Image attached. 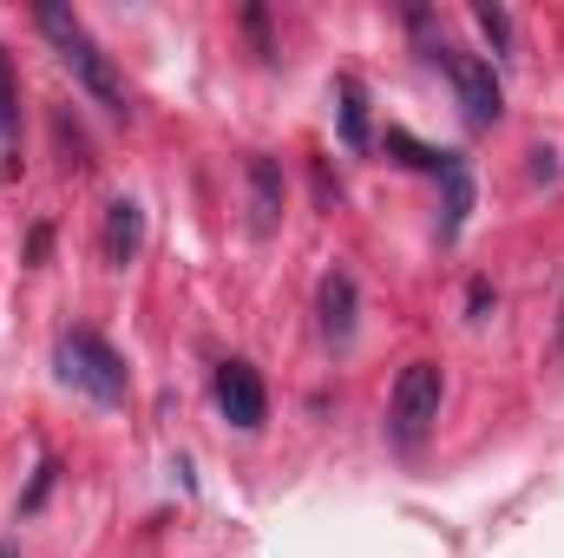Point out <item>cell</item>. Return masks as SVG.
Returning <instances> with one entry per match:
<instances>
[{
    "instance_id": "1",
    "label": "cell",
    "mask_w": 564,
    "mask_h": 558,
    "mask_svg": "<svg viewBox=\"0 0 564 558\" xmlns=\"http://www.w3.org/2000/svg\"><path fill=\"white\" fill-rule=\"evenodd\" d=\"M33 20H40V33L53 40V53L66 60V73H73V79H79V86H86L106 112H126V86H119L112 60L99 53V40L79 26V13H66V7H40Z\"/></svg>"
},
{
    "instance_id": "2",
    "label": "cell",
    "mask_w": 564,
    "mask_h": 558,
    "mask_svg": "<svg viewBox=\"0 0 564 558\" xmlns=\"http://www.w3.org/2000/svg\"><path fill=\"white\" fill-rule=\"evenodd\" d=\"M59 375H66L73 388H86L93 401H106V408L126 401V362H119L93 329H73V335L59 342Z\"/></svg>"
},
{
    "instance_id": "3",
    "label": "cell",
    "mask_w": 564,
    "mask_h": 558,
    "mask_svg": "<svg viewBox=\"0 0 564 558\" xmlns=\"http://www.w3.org/2000/svg\"><path fill=\"white\" fill-rule=\"evenodd\" d=\"M440 395H446V382H440L433 362H408V368H401L394 401H388V415H394V440H401V447L426 440V427L440 420Z\"/></svg>"
},
{
    "instance_id": "4",
    "label": "cell",
    "mask_w": 564,
    "mask_h": 558,
    "mask_svg": "<svg viewBox=\"0 0 564 558\" xmlns=\"http://www.w3.org/2000/svg\"><path fill=\"white\" fill-rule=\"evenodd\" d=\"M433 60L446 66V79H453V93H459L466 119H473V126H499V112H506V93H499L492 66H486L479 53H466V46H433Z\"/></svg>"
},
{
    "instance_id": "5",
    "label": "cell",
    "mask_w": 564,
    "mask_h": 558,
    "mask_svg": "<svg viewBox=\"0 0 564 558\" xmlns=\"http://www.w3.org/2000/svg\"><path fill=\"white\" fill-rule=\"evenodd\" d=\"M217 408H224V420H230L237 433H257V427L270 420L263 375H257L250 362H224V368H217Z\"/></svg>"
},
{
    "instance_id": "6",
    "label": "cell",
    "mask_w": 564,
    "mask_h": 558,
    "mask_svg": "<svg viewBox=\"0 0 564 558\" xmlns=\"http://www.w3.org/2000/svg\"><path fill=\"white\" fill-rule=\"evenodd\" d=\"M440 184H446V217H440V237L453 244L466 230V211H473V171L459 151H440Z\"/></svg>"
},
{
    "instance_id": "7",
    "label": "cell",
    "mask_w": 564,
    "mask_h": 558,
    "mask_svg": "<svg viewBox=\"0 0 564 558\" xmlns=\"http://www.w3.org/2000/svg\"><path fill=\"white\" fill-rule=\"evenodd\" d=\"M139 250H144V204H132V197H112V211H106V257L126 270Z\"/></svg>"
},
{
    "instance_id": "8",
    "label": "cell",
    "mask_w": 564,
    "mask_h": 558,
    "mask_svg": "<svg viewBox=\"0 0 564 558\" xmlns=\"http://www.w3.org/2000/svg\"><path fill=\"white\" fill-rule=\"evenodd\" d=\"M282 217V171L270 158H250V230L270 237Z\"/></svg>"
},
{
    "instance_id": "9",
    "label": "cell",
    "mask_w": 564,
    "mask_h": 558,
    "mask_svg": "<svg viewBox=\"0 0 564 558\" xmlns=\"http://www.w3.org/2000/svg\"><path fill=\"white\" fill-rule=\"evenodd\" d=\"M322 335L328 342H348L355 335V277L348 270H335V277L322 282Z\"/></svg>"
},
{
    "instance_id": "10",
    "label": "cell",
    "mask_w": 564,
    "mask_h": 558,
    "mask_svg": "<svg viewBox=\"0 0 564 558\" xmlns=\"http://www.w3.org/2000/svg\"><path fill=\"white\" fill-rule=\"evenodd\" d=\"M341 144L348 151H368V99H361V79H341Z\"/></svg>"
},
{
    "instance_id": "11",
    "label": "cell",
    "mask_w": 564,
    "mask_h": 558,
    "mask_svg": "<svg viewBox=\"0 0 564 558\" xmlns=\"http://www.w3.org/2000/svg\"><path fill=\"white\" fill-rule=\"evenodd\" d=\"M388 151H394L408 171H440V151H426L421 139H408V132H394V126H388Z\"/></svg>"
},
{
    "instance_id": "12",
    "label": "cell",
    "mask_w": 564,
    "mask_h": 558,
    "mask_svg": "<svg viewBox=\"0 0 564 558\" xmlns=\"http://www.w3.org/2000/svg\"><path fill=\"white\" fill-rule=\"evenodd\" d=\"M20 126V99H13V66H7V46H0V139H13Z\"/></svg>"
},
{
    "instance_id": "13",
    "label": "cell",
    "mask_w": 564,
    "mask_h": 558,
    "mask_svg": "<svg viewBox=\"0 0 564 558\" xmlns=\"http://www.w3.org/2000/svg\"><path fill=\"white\" fill-rule=\"evenodd\" d=\"M473 20H479V33H486V40H492V46H499V53H506V46H512V20H506V13H499V7H473Z\"/></svg>"
},
{
    "instance_id": "14",
    "label": "cell",
    "mask_w": 564,
    "mask_h": 558,
    "mask_svg": "<svg viewBox=\"0 0 564 558\" xmlns=\"http://www.w3.org/2000/svg\"><path fill=\"white\" fill-rule=\"evenodd\" d=\"M53 480H59V466H53V460H40V473H33V486H26V500H20V513H33V506H40V500L53 493Z\"/></svg>"
},
{
    "instance_id": "15",
    "label": "cell",
    "mask_w": 564,
    "mask_h": 558,
    "mask_svg": "<svg viewBox=\"0 0 564 558\" xmlns=\"http://www.w3.org/2000/svg\"><path fill=\"white\" fill-rule=\"evenodd\" d=\"M46 250H53V230H46V224H40V230H33V237H26V257H33V264H40V257H46Z\"/></svg>"
},
{
    "instance_id": "16",
    "label": "cell",
    "mask_w": 564,
    "mask_h": 558,
    "mask_svg": "<svg viewBox=\"0 0 564 558\" xmlns=\"http://www.w3.org/2000/svg\"><path fill=\"white\" fill-rule=\"evenodd\" d=\"M0 558H20V552H13V546H0Z\"/></svg>"
},
{
    "instance_id": "17",
    "label": "cell",
    "mask_w": 564,
    "mask_h": 558,
    "mask_svg": "<svg viewBox=\"0 0 564 558\" xmlns=\"http://www.w3.org/2000/svg\"><path fill=\"white\" fill-rule=\"evenodd\" d=\"M558 342H564V309H558Z\"/></svg>"
}]
</instances>
